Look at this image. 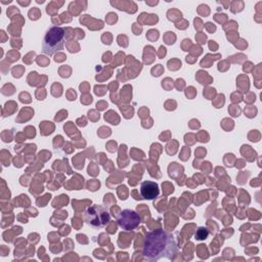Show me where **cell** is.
I'll return each instance as SVG.
<instances>
[{"label":"cell","instance_id":"cell-1","mask_svg":"<svg viewBox=\"0 0 262 262\" xmlns=\"http://www.w3.org/2000/svg\"><path fill=\"white\" fill-rule=\"evenodd\" d=\"M178 252V244L172 232L164 229L148 231L144 237L143 257L149 261L172 260Z\"/></svg>","mask_w":262,"mask_h":262},{"label":"cell","instance_id":"cell-2","mask_svg":"<svg viewBox=\"0 0 262 262\" xmlns=\"http://www.w3.org/2000/svg\"><path fill=\"white\" fill-rule=\"evenodd\" d=\"M64 41V29L58 26H51L44 35L42 42V51L47 55H53L54 53L63 49Z\"/></svg>","mask_w":262,"mask_h":262},{"label":"cell","instance_id":"cell-3","mask_svg":"<svg viewBox=\"0 0 262 262\" xmlns=\"http://www.w3.org/2000/svg\"><path fill=\"white\" fill-rule=\"evenodd\" d=\"M84 220L95 228L104 227L111 221V215L106 208L101 205H91L84 211Z\"/></svg>","mask_w":262,"mask_h":262},{"label":"cell","instance_id":"cell-4","mask_svg":"<svg viewBox=\"0 0 262 262\" xmlns=\"http://www.w3.org/2000/svg\"><path fill=\"white\" fill-rule=\"evenodd\" d=\"M141 222L140 216L133 210L125 209L120 212L118 218H117V223L118 225L123 228L124 230H133L135 229Z\"/></svg>","mask_w":262,"mask_h":262},{"label":"cell","instance_id":"cell-5","mask_svg":"<svg viewBox=\"0 0 262 262\" xmlns=\"http://www.w3.org/2000/svg\"><path fill=\"white\" fill-rule=\"evenodd\" d=\"M140 194L144 200H155L160 194V188L157 182L143 181L140 183Z\"/></svg>","mask_w":262,"mask_h":262},{"label":"cell","instance_id":"cell-6","mask_svg":"<svg viewBox=\"0 0 262 262\" xmlns=\"http://www.w3.org/2000/svg\"><path fill=\"white\" fill-rule=\"evenodd\" d=\"M208 235H209L208 229L205 228V227H200V228L198 229V231L195 232L194 237H195L196 239H201V241H202V239H206Z\"/></svg>","mask_w":262,"mask_h":262}]
</instances>
